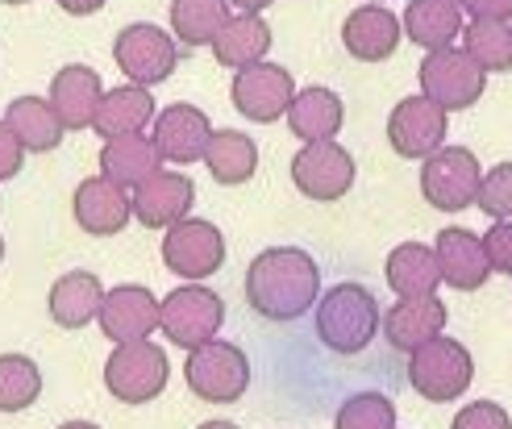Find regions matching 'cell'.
Masks as SVG:
<instances>
[{"instance_id": "1", "label": "cell", "mask_w": 512, "mask_h": 429, "mask_svg": "<svg viewBox=\"0 0 512 429\" xmlns=\"http://www.w3.org/2000/svg\"><path fill=\"white\" fill-rule=\"evenodd\" d=\"M246 300L263 321H300L321 300V267L300 246H271L246 267Z\"/></svg>"}, {"instance_id": "2", "label": "cell", "mask_w": 512, "mask_h": 429, "mask_svg": "<svg viewBox=\"0 0 512 429\" xmlns=\"http://www.w3.org/2000/svg\"><path fill=\"white\" fill-rule=\"evenodd\" d=\"M383 313L375 305V292L363 284H334L321 300H317V338L325 350L350 359L363 355V350L379 338Z\"/></svg>"}, {"instance_id": "3", "label": "cell", "mask_w": 512, "mask_h": 429, "mask_svg": "<svg viewBox=\"0 0 512 429\" xmlns=\"http://www.w3.org/2000/svg\"><path fill=\"white\" fill-rule=\"evenodd\" d=\"M471 380H475L471 350L446 334H438L408 355V384L429 405H450V400H458L471 388Z\"/></svg>"}, {"instance_id": "4", "label": "cell", "mask_w": 512, "mask_h": 429, "mask_svg": "<svg viewBox=\"0 0 512 429\" xmlns=\"http://www.w3.org/2000/svg\"><path fill=\"white\" fill-rule=\"evenodd\" d=\"M167 380H171L167 350L150 338L117 342L113 355L105 359V388L121 405H150V400H159L167 392Z\"/></svg>"}, {"instance_id": "5", "label": "cell", "mask_w": 512, "mask_h": 429, "mask_svg": "<svg viewBox=\"0 0 512 429\" xmlns=\"http://www.w3.org/2000/svg\"><path fill=\"white\" fill-rule=\"evenodd\" d=\"M184 380H188L192 396H200L204 405H234L250 388V359L242 346L213 338V342L188 350Z\"/></svg>"}, {"instance_id": "6", "label": "cell", "mask_w": 512, "mask_h": 429, "mask_svg": "<svg viewBox=\"0 0 512 429\" xmlns=\"http://www.w3.org/2000/svg\"><path fill=\"white\" fill-rule=\"evenodd\" d=\"M417 80H421V96H429L433 105H442L446 113H463L483 96V88H488V71H483L467 50L446 46V50H429Z\"/></svg>"}, {"instance_id": "7", "label": "cell", "mask_w": 512, "mask_h": 429, "mask_svg": "<svg viewBox=\"0 0 512 429\" xmlns=\"http://www.w3.org/2000/svg\"><path fill=\"white\" fill-rule=\"evenodd\" d=\"M225 325V300L213 288H200V284H184L167 292L163 300V321L159 330L167 334L171 346L179 350H196L204 342H213Z\"/></svg>"}, {"instance_id": "8", "label": "cell", "mask_w": 512, "mask_h": 429, "mask_svg": "<svg viewBox=\"0 0 512 429\" xmlns=\"http://www.w3.org/2000/svg\"><path fill=\"white\" fill-rule=\"evenodd\" d=\"M479 159L467 146H442L429 159H421V196L438 213H463L479 196Z\"/></svg>"}, {"instance_id": "9", "label": "cell", "mask_w": 512, "mask_h": 429, "mask_svg": "<svg viewBox=\"0 0 512 429\" xmlns=\"http://www.w3.org/2000/svg\"><path fill=\"white\" fill-rule=\"evenodd\" d=\"M113 59H117V67L125 75H130V84L155 88V84H167L175 75L179 50H175V38L163 30V25L134 21V25H125V30L117 34Z\"/></svg>"}, {"instance_id": "10", "label": "cell", "mask_w": 512, "mask_h": 429, "mask_svg": "<svg viewBox=\"0 0 512 429\" xmlns=\"http://www.w3.org/2000/svg\"><path fill=\"white\" fill-rule=\"evenodd\" d=\"M163 263L188 284L209 280L225 267V234L204 217H184L163 234Z\"/></svg>"}, {"instance_id": "11", "label": "cell", "mask_w": 512, "mask_h": 429, "mask_svg": "<svg viewBox=\"0 0 512 429\" xmlns=\"http://www.w3.org/2000/svg\"><path fill=\"white\" fill-rule=\"evenodd\" d=\"M354 155L346 146L334 142H304L292 159V184L300 188V196L321 200V205H334L354 188Z\"/></svg>"}, {"instance_id": "12", "label": "cell", "mask_w": 512, "mask_h": 429, "mask_svg": "<svg viewBox=\"0 0 512 429\" xmlns=\"http://www.w3.org/2000/svg\"><path fill=\"white\" fill-rule=\"evenodd\" d=\"M234 109L246 121H259L271 125L279 117H288V105L296 96V80L288 67H275V63H250L242 71H234Z\"/></svg>"}, {"instance_id": "13", "label": "cell", "mask_w": 512, "mask_h": 429, "mask_svg": "<svg viewBox=\"0 0 512 429\" xmlns=\"http://www.w3.org/2000/svg\"><path fill=\"white\" fill-rule=\"evenodd\" d=\"M450 121L446 109L433 105L429 96H404L388 113V146L400 159H429L433 150L446 146Z\"/></svg>"}, {"instance_id": "14", "label": "cell", "mask_w": 512, "mask_h": 429, "mask_svg": "<svg viewBox=\"0 0 512 429\" xmlns=\"http://www.w3.org/2000/svg\"><path fill=\"white\" fill-rule=\"evenodd\" d=\"M100 334H105L113 346L117 342H138V338H150L159 330L163 321V300L142 288V284H117L105 292V300H100Z\"/></svg>"}, {"instance_id": "15", "label": "cell", "mask_w": 512, "mask_h": 429, "mask_svg": "<svg viewBox=\"0 0 512 429\" xmlns=\"http://www.w3.org/2000/svg\"><path fill=\"white\" fill-rule=\"evenodd\" d=\"M71 213H75V225H80L84 234L113 238V234H121L125 225H130L134 200H130V192H125V188L105 180V175H92V180H84L80 188H75Z\"/></svg>"}, {"instance_id": "16", "label": "cell", "mask_w": 512, "mask_h": 429, "mask_svg": "<svg viewBox=\"0 0 512 429\" xmlns=\"http://www.w3.org/2000/svg\"><path fill=\"white\" fill-rule=\"evenodd\" d=\"M134 217L146 230H171L196 205V184L179 171H155L146 184L134 188Z\"/></svg>"}, {"instance_id": "17", "label": "cell", "mask_w": 512, "mask_h": 429, "mask_svg": "<svg viewBox=\"0 0 512 429\" xmlns=\"http://www.w3.org/2000/svg\"><path fill=\"white\" fill-rule=\"evenodd\" d=\"M404 25L392 9L383 5H358L346 21H342V46L350 50V59L358 63H383L396 55Z\"/></svg>"}, {"instance_id": "18", "label": "cell", "mask_w": 512, "mask_h": 429, "mask_svg": "<svg viewBox=\"0 0 512 429\" xmlns=\"http://www.w3.org/2000/svg\"><path fill=\"white\" fill-rule=\"evenodd\" d=\"M446 330V305L438 296H408V300H396V305L383 313V325L379 334L388 338L392 350H404L413 355L417 346L433 342Z\"/></svg>"}, {"instance_id": "19", "label": "cell", "mask_w": 512, "mask_h": 429, "mask_svg": "<svg viewBox=\"0 0 512 429\" xmlns=\"http://www.w3.org/2000/svg\"><path fill=\"white\" fill-rule=\"evenodd\" d=\"M155 146L167 163H200L204 159V146L213 138V125L204 117V109L196 105H167L159 117H155Z\"/></svg>"}, {"instance_id": "20", "label": "cell", "mask_w": 512, "mask_h": 429, "mask_svg": "<svg viewBox=\"0 0 512 429\" xmlns=\"http://www.w3.org/2000/svg\"><path fill=\"white\" fill-rule=\"evenodd\" d=\"M433 250H438L442 284H450L454 292H479L483 284H488V275H492L488 250H483V238H475L471 230L450 225V230L438 234Z\"/></svg>"}, {"instance_id": "21", "label": "cell", "mask_w": 512, "mask_h": 429, "mask_svg": "<svg viewBox=\"0 0 512 429\" xmlns=\"http://www.w3.org/2000/svg\"><path fill=\"white\" fill-rule=\"evenodd\" d=\"M100 96H105V88H100V75L84 63H71L63 71H55V80H50V105H55L59 121L67 125V130H92L96 121V109H100Z\"/></svg>"}, {"instance_id": "22", "label": "cell", "mask_w": 512, "mask_h": 429, "mask_svg": "<svg viewBox=\"0 0 512 429\" xmlns=\"http://www.w3.org/2000/svg\"><path fill=\"white\" fill-rule=\"evenodd\" d=\"M346 121V105L334 88H300L288 105V130L300 142H334Z\"/></svg>"}, {"instance_id": "23", "label": "cell", "mask_w": 512, "mask_h": 429, "mask_svg": "<svg viewBox=\"0 0 512 429\" xmlns=\"http://www.w3.org/2000/svg\"><path fill=\"white\" fill-rule=\"evenodd\" d=\"M100 300H105V288H100L96 271H67L55 280V288H50L46 309L59 330H84V325L96 321Z\"/></svg>"}, {"instance_id": "24", "label": "cell", "mask_w": 512, "mask_h": 429, "mask_svg": "<svg viewBox=\"0 0 512 429\" xmlns=\"http://www.w3.org/2000/svg\"><path fill=\"white\" fill-rule=\"evenodd\" d=\"M155 117L159 113H155V96H150V88L121 84V88H109L105 96H100L92 130L109 142V138H125V134H142Z\"/></svg>"}, {"instance_id": "25", "label": "cell", "mask_w": 512, "mask_h": 429, "mask_svg": "<svg viewBox=\"0 0 512 429\" xmlns=\"http://www.w3.org/2000/svg\"><path fill=\"white\" fill-rule=\"evenodd\" d=\"M159 163H163L159 146H155V138H146V134L109 138L105 150H100V175L113 180L117 188H125V192H134L138 184H146L150 175L159 171Z\"/></svg>"}, {"instance_id": "26", "label": "cell", "mask_w": 512, "mask_h": 429, "mask_svg": "<svg viewBox=\"0 0 512 429\" xmlns=\"http://www.w3.org/2000/svg\"><path fill=\"white\" fill-rule=\"evenodd\" d=\"M383 275H388V288L408 300V296H438L442 284V267H438V250L425 242H400L388 263H383Z\"/></svg>"}, {"instance_id": "27", "label": "cell", "mask_w": 512, "mask_h": 429, "mask_svg": "<svg viewBox=\"0 0 512 429\" xmlns=\"http://www.w3.org/2000/svg\"><path fill=\"white\" fill-rule=\"evenodd\" d=\"M271 42H275V34L259 13H238V17H229L221 25V34L213 38V59L229 71H242L250 63H263Z\"/></svg>"}, {"instance_id": "28", "label": "cell", "mask_w": 512, "mask_h": 429, "mask_svg": "<svg viewBox=\"0 0 512 429\" xmlns=\"http://www.w3.org/2000/svg\"><path fill=\"white\" fill-rule=\"evenodd\" d=\"M5 121H9V130L17 134V142L30 150V155H50L63 134H67V125L59 121L55 105L42 96H17L9 100V109H5Z\"/></svg>"}, {"instance_id": "29", "label": "cell", "mask_w": 512, "mask_h": 429, "mask_svg": "<svg viewBox=\"0 0 512 429\" xmlns=\"http://www.w3.org/2000/svg\"><path fill=\"white\" fill-rule=\"evenodd\" d=\"M463 34V5L458 0H413L404 9V38L421 50H446Z\"/></svg>"}, {"instance_id": "30", "label": "cell", "mask_w": 512, "mask_h": 429, "mask_svg": "<svg viewBox=\"0 0 512 429\" xmlns=\"http://www.w3.org/2000/svg\"><path fill=\"white\" fill-rule=\"evenodd\" d=\"M204 167L221 188L250 184L259 171V146L242 130H213L209 146H204Z\"/></svg>"}, {"instance_id": "31", "label": "cell", "mask_w": 512, "mask_h": 429, "mask_svg": "<svg viewBox=\"0 0 512 429\" xmlns=\"http://www.w3.org/2000/svg\"><path fill=\"white\" fill-rule=\"evenodd\" d=\"M229 17V0H171V34L184 46H213Z\"/></svg>"}, {"instance_id": "32", "label": "cell", "mask_w": 512, "mask_h": 429, "mask_svg": "<svg viewBox=\"0 0 512 429\" xmlns=\"http://www.w3.org/2000/svg\"><path fill=\"white\" fill-rule=\"evenodd\" d=\"M463 50L483 71H512V25L471 17V25H463Z\"/></svg>"}, {"instance_id": "33", "label": "cell", "mask_w": 512, "mask_h": 429, "mask_svg": "<svg viewBox=\"0 0 512 429\" xmlns=\"http://www.w3.org/2000/svg\"><path fill=\"white\" fill-rule=\"evenodd\" d=\"M42 396V371L30 355H0V413H25Z\"/></svg>"}, {"instance_id": "34", "label": "cell", "mask_w": 512, "mask_h": 429, "mask_svg": "<svg viewBox=\"0 0 512 429\" xmlns=\"http://www.w3.org/2000/svg\"><path fill=\"white\" fill-rule=\"evenodd\" d=\"M334 429H396V405L383 392H358L342 400Z\"/></svg>"}, {"instance_id": "35", "label": "cell", "mask_w": 512, "mask_h": 429, "mask_svg": "<svg viewBox=\"0 0 512 429\" xmlns=\"http://www.w3.org/2000/svg\"><path fill=\"white\" fill-rule=\"evenodd\" d=\"M475 205L492 221H512V163H496L488 175H483Z\"/></svg>"}, {"instance_id": "36", "label": "cell", "mask_w": 512, "mask_h": 429, "mask_svg": "<svg viewBox=\"0 0 512 429\" xmlns=\"http://www.w3.org/2000/svg\"><path fill=\"white\" fill-rule=\"evenodd\" d=\"M450 429H512V417L496 405V400H471L467 409H458Z\"/></svg>"}, {"instance_id": "37", "label": "cell", "mask_w": 512, "mask_h": 429, "mask_svg": "<svg viewBox=\"0 0 512 429\" xmlns=\"http://www.w3.org/2000/svg\"><path fill=\"white\" fill-rule=\"evenodd\" d=\"M483 250H488V263L500 275H512V221H496L488 234H483Z\"/></svg>"}, {"instance_id": "38", "label": "cell", "mask_w": 512, "mask_h": 429, "mask_svg": "<svg viewBox=\"0 0 512 429\" xmlns=\"http://www.w3.org/2000/svg\"><path fill=\"white\" fill-rule=\"evenodd\" d=\"M25 155H30V150L17 142L9 121H0V180H13V175L25 167Z\"/></svg>"}, {"instance_id": "39", "label": "cell", "mask_w": 512, "mask_h": 429, "mask_svg": "<svg viewBox=\"0 0 512 429\" xmlns=\"http://www.w3.org/2000/svg\"><path fill=\"white\" fill-rule=\"evenodd\" d=\"M463 9L483 21H512V0H463Z\"/></svg>"}, {"instance_id": "40", "label": "cell", "mask_w": 512, "mask_h": 429, "mask_svg": "<svg viewBox=\"0 0 512 429\" xmlns=\"http://www.w3.org/2000/svg\"><path fill=\"white\" fill-rule=\"evenodd\" d=\"M55 5L67 13V17H92L109 5V0H55Z\"/></svg>"}, {"instance_id": "41", "label": "cell", "mask_w": 512, "mask_h": 429, "mask_svg": "<svg viewBox=\"0 0 512 429\" xmlns=\"http://www.w3.org/2000/svg\"><path fill=\"white\" fill-rule=\"evenodd\" d=\"M275 5V0H229V9H238V13H267Z\"/></svg>"}, {"instance_id": "42", "label": "cell", "mask_w": 512, "mask_h": 429, "mask_svg": "<svg viewBox=\"0 0 512 429\" xmlns=\"http://www.w3.org/2000/svg\"><path fill=\"white\" fill-rule=\"evenodd\" d=\"M59 429H100V425L96 421H63Z\"/></svg>"}, {"instance_id": "43", "label": "cell", "mask_w": 512, "mask_h": 429, "mask_svg": "<svg viewBox=\"0 0 512 429\" xmlns=\"http://www.w3.org/2000/svg\"><path fill=\"white\" fill-rule=\"evenodd\" d=\"M196 429H238L234 421H204V425H196Z\"/></svg>"}, {"instance_id": "44", "label": "cell", "mask_w": 512, "mask_h": 429, "mask_svg": "<svg viewBox=\"0 0 512 429\" xmlns=\"http://www.w3.org/2000/svg\"><path fill=\"white\" fill-rule=\"evenodd\" d=\"M0 5H30V0H0Z\"/></svg>"}, {"instance_id": "45", "label": "cell", "mask_w": 512, "mask_h": 429, "mask_svg": "<svg viewBox=\"0 0 512 429\" xmlns=\"http://www.w3.org/2000/svg\"><path fill=\"white\" fill-rule=\"evenodd\" d=\"M0 263H5V238H0Z\"/></svg>"}, {"instance_id": "46", "label": "cell", "mask_w": 512, "mask_h": 429, "mask_svg": "<svg viewBox=\"0 0 512 429\" xmlns=\"http://www.w3.org/2000/svg\"><path fill=\"white\" fill-rule=\"evenodd\" d=\"M458 5H463V0H458Z\"/></svg>"}, {"instance_id": "47", "label": "cell", "mask_w": 512, "mask_h": 429, "mask_svg": "<svg viewBox=\"0 0 512 429\" xmlns=\"http://www.w3.org/2000/svg\"><path fill=\"white\" fill-rule=\"evenodd\" d=\"M375 5H379V0H375Z\"/></svg>"}]
</instances>
